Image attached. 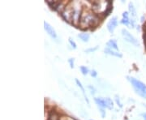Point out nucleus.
Returning a JSON list of instances; mask_svg holds the SVG:
<instances>
[{
    "mask_svg": "<svg viewBox=\"0 0 146 120\" xmlns=\"http://www.w3.org/2000/svg\"><path fill=\"white\" fill-rule=\"evenodd\" d=\"M98 22V19L94 14L89 11H84L80 17V25L83 28L94 25Z\"/></svg>",
    "mask_w": 146,
    "mask_h": 120,
    "instance_id": "nucleus-1",
    "label": "nucleus"
},
{
    "mask_svg": "<svg viewBox=\"0 0 146 120\" xmlns=\"http://www.w3.org/2000/svg\"><path fill=\"white\" fill-rule=\"evenodd\" d=\"M129 80L131 83L132 87L134 88L136 93L139 96H141L142 98L146 99V85L143 82L138 80L134 77H129Z\"/></svg>",
    "mask_w": 146,
    "mask_h": 120,
    "instance_id": "nucleus-2",
    "label": "nucleus"
},
{
    "mask_svg": "<svg viewBox=\"0 0 146 120\" xmlns=\"http://www.w3.org/2000/svg\"><path fill=\"white\" fill-rule=\"evenodd\" d=\"M122 34H123V37H124V39H125L126 41H127L128 42L133 44V45L136 46H139V42H138V41H137L136 38L133 37L127 30L123 29V30H122Z\"/></svg>",
    "mask_w": 146,
    "mask_h": 120,
    "instance_id": "nucleus-3",
    "label": "nucleus"
},
{
    "mask_svg": "<svg viewBox=\"0 0 146 120\" xmlns=\"http://www.w3.org/2000/svg\"><path fill=\"white\" fill-rule=\"evenodd\" d=\"M44 28H45V30L47 32V33H48L50 37H52V38H54V39L57 38L56 32H55V30L53 29V27L51 26L50 25H49L46 22H44Z\"/></svg>",
    "mask_w": 146,
    "mask_h": 120,
    "instance_id": "nucleus-4",
    "label": "nucleus"
},
{
    "mask_svg": "<svg viewBox=\"0 0 146 120\" xmlns=\"http://www.w3.org/2000/svg\"><path fill=\"white\" fill-rule=\"evenodd\" d=\"M118 25V20H117V17H113L111 18L110 21L107 24V29L109 30L110 32H113L114 30L115 29V28Z\"/></svg>",
    "mask_w": 146,
    "mask_h": 120,
    "instance_id": "nucleus-5",
    "label": "nucleus"
},
{
    "mask_svg": "<svg viewBox=\"0 0 146 120\" xmlns=\"http://www.w3.org/2000/svg\"><path fill=\"white\" fill-rule=\"evenodd\" d=\"M94 101L95 102L97 103V105L101 107L102 109H104V108H106V102H105L104 98H98V97H95L94 98Z\"/></svg>",
    "mask_w": 146,
    "mask_h": 120,
    "instance_id": "nucleus-6",
    "label": "nucleus"
},
{
    "mask_svg": "<svg viewBox=\"0 0 146 120\" xmlns=\"http://www.w3.org/2000/svg\"><path fill=\"white\" fill-rule=\"evenodd\" d=\"M121 23L125 25H129V24L131 23V21L129 20V16H128V13L127 12H123V19L121 21Z\"/></svg>",
    "mask_w": 146,
    "mask_h": 120,
    "instance_id": "nucleus-7",
    "label": "nucleus"
},
{
    "mask_svg": "<svg viewBox=\"0 0 146 120\" xmlns=\"http://www.w3.org/2000/svg\"><path fill=\"white\" fill-rule=\"evenodd\" d=\"M107 46L110 49H114L115 50H119V47L117 45V42H115V40H110L109 42H107Z\"/></svg>",
    "mask_w": 146,
    "mask_h": 120,
    "instance_id": "nucleus-8",
    "label": "nucleus"
},
{
    "mask_svg": "<svg viewBox=\"0 0 146 120\" xmlns=\"http://www.w3.org/2000/svg\"><path fill=\"white\" fill-rule=\"evenodd\" d=\"M105 53L109 54H111V55H114V56H116V57H119V58L122 57V54H121L120 53L113 51L111 49H110V48H108V47L105 49Z\"/></svg>",
    "mask_w": 146,
    "mask_h": 120,
    "instance_id": "nucleus-9",
    "label": "nucleus"
},
{
    "mask_svg": "<svg viewBox=\"0 0 146 120\" xmlns=\"http://www.w3.org/2000/svg\"><path fill=\"white\" fill-rule=\"evenodd\" d=\"M104 100L105 102H106V108H108L110 110L113 109V107H114V103H113L112 100L110 99V98H109V97L104 98Z\"/></svg>",
    "mask_w": 146,
    "mask_h": 120,
    "instance_id": "nucleus-10",
    "label": "nucleus"
},
{
    "mask_svg": "<svg viewBox=\"0 0 146 120\" xmlns=\"http://www.w3.org/2000/svg\"><path fill=\"white\" fill-rule=\"evenodd\" d=\"M78 37L83 41V42H88L89 40V34L88 33H80Z\"/></svg>",
    "mask_w": 146,
    "mask_h": 120,
    "instance_id": "nucleus-11",
    "label": "nucleus"
},
{
    "mask_svg": "<svg viewBox=\"0 0 146 120\" xmlns=\"http://www.w3.org/2000/svg\"><path fill=\"white\" fill-rule=\"evenodd\" d=\"M76 84H77V85H78L79 87L80 88V89H81V91H82V93H83L84 94V98H85V100L87 101V102L89 103V100H88V98H87V96L85 95V91H84V87L82 86L81 83L79 81V80H77V79H76Z\"/></svg>",
    "mask_w": 146,
    "mask_h": 120,
    "instance_id": "nucleus-12",
    "label": "nucleus"
},
{
    "mask_svg": "<svg viewBox=\"0 0 146 120\" xmlns=\"http://www.w3.org/2000/svg\"><path fill=\"white\" fill-rule=\"evenodd\" d=\"M129 11H130L131 15L133 16V17H135L136 16V9H135V7H134V6H133V4L131 3H129Z\"/></svg>",
    "mask_w": 146,
    "mask_h": 120,
    "instance_id": "nucleus-13",
    "label": "nucleus"
},
{
    "mask_svg": "<svg viewBox=\"0 0 146 120\" xmlns=\"http://www.w3.org/2000/svg\"><path fill=\"white\" fill-rule=\"evenodd\" d=\"M80 71H81V72L83 73V75H87L88 72H89L88 68H86V67H84V66H81V67H80Z\"/></svg>",
    "mask_w": 146,
    "mask_h": 120,
    "instance_id": "nucleus-14",
    "label": "nucleus"
},
{
    "mask_svg": "<svg viewBox=\"0 0 146 120\" xmlns=\"http://www.w3.org/2000/svg\"><path fill=\"white\" fill-rule=\"evenodd\" d=\"M69 43L71 44V46H72L74 49H76V44L75 43V42H73L72 38H69Z\"/></svg>",
    "mask_w": 146,
    "mask_h": 120,
    "instance_id": "nucleus-15",
    "label": "nucleus"
},
{
    "mask_svg": "<svg viewBox=\"0 0 146 120\" xmlns=\"http://www.w3.org/2000/svg\"><path fill=\"white\" fill-rule=\"evenodd\" d=\"M57 119H58V116L56 115V114H55L54 116H53V115H50V120H57Z\"/></svg>",
    "mask_w": 146,
    "mask_h": 120,
    "instance_id": "nucleus-16",
    "label": "nucleus"
},
{
    "mask_svg": "<svg viewBox=\"0 0 146 120\" xmlns=\"http://www.w3.org/2000/svg\"><path fill=\"white\" fill-rule=\"evenodd\" d=\"M69 63H70V65H71V68H74V60H73V58H70L69 59Z\"/></svg>",
    "mask_w": 146,
    "mask_h": 120,
    "instance_id": "nucleus-17",
    "label": "nucleus"
},
{
    "mask_svg": "<svg viewBox=\"0 0 146 120\" xmlns=\"http://www.w3.org/2000/svg\"><path fill=\"white\" fill-rule=\"evenodd\" d=\"M90 74H91V76H94V77H95V76H97V72H96L95 71H92Z\"/></svg>",
    "mask_w": 146,
    "mask_h": 120,
    "instance_id": "nucleus-18",
    "label": "nucleus"
},
{
    "mask_svg": "<svg viewBox=\"0 0 146 120\" xmlns=\"http://www.w3.org/2000/svg\"><path fill=\"white\" fill-rule=\"evenodd\" d=\"M96 49H97V47H95L94 49H89V50H87V52H89V51H94V50H95Z\"/></svg>",
    "mask_w": 146,
    "mask_h": 120,
    "instance_id": "nucleus-19",
    "label": "nucleus"
},
{
    "mask_svg": "<svg viewBox=\"0 0 146 120\" xmlns=\"http://www.w3.org/2000/svg\"><path fill=\"white\" fill-rule=\"evenodd\" d=\"M143 119L144 120H146V114H143Z\"/></svg>",
    "mask_w": 146,
    "mask_h": 120,
    "instance_id": "nucleus-20",
    "label": "nucleus"
}]
</instances>
